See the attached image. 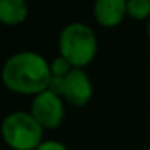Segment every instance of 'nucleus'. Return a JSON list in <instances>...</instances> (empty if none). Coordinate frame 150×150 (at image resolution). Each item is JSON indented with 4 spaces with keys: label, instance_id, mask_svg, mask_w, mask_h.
Here are the masks:
<instances>
[{
    "label": "nucleus",
    "instance_id": "obj_1",
    "mask_svg": "<svg viewBox=\"0 0 150 150\" xmlns=\"http://www.w3.org/2000/svg\"><path fill=\"white\" fill-rule=\"evenodd\" d=\"M0 76L8 91L34 97L49 89L52 79L50 62L37 52L21 50L5 60Z\"/></svg>",
    "mask_w": 150,
    "mask_h": 150
},
{
    "label": "nucleus",
    "instance_id": "obj_2",
    "mask_svg": "<svg viewBox=\"0 0 150 150\" xmlns=\"http://www.w3.org/2000/svg\"><path fill=\"white\" fill-rule=\"evenodd\" d=\"M60 55L73 65V68L84 69L94 62L98 50V39L95 31L84 23L66 24L58 37Z\"/></svg>",
    "mask_w": 150,
    "mask_h": 150
},
{
    "label": "nucleus",
    "instance_id": "obj_3",
    "mask_svg": "<svg viewBox=\"0 0 150 150\" xmlns=\"http://www.w3.org/2000/svg\"><path fill=\"white\" fill-rule=\"evenodd\" d=\"M0 136L11 150H36L44 140V127L29 111H11L2 120Z\"/></svg>",
    "mask_w": 150,
    "mask_h": 150
},
{
    "label": "nucleus",
    "instance_id": "obj_4",
    "mask_svg": "<svg viewBox=\"0 0 150 150\" xmlns=\"http://www.w3.org/2000/svg\"><path fill=\"white\" fill-rule=\"evenodd\" d=\"M29 113L44 129H57L65 120V100L47 89L33 97Z\"/></svg>",
    "mask_w": 150,
    "mask_h": 150
},
{
    "label": "nucleus",
    "instance_id": "obj_5",
    "mask_svg": "<svg viewBox=\"0 0 150 150\" xmlns=\"http://www.w3.org/2000/svg\"><path fill=\"white\" fill-rule=\"evenodd\" d=\"M94 95V86L89 74L81 68H73L65 78L62 79L60 97L66 103L76 108L86 107Z\"/></svg>",
    "mask_w": 150,
    "mask_h": 150
},
{
    "label": "nucleus",
    "instance_id": "obj_6",
    "mask_svg": "<svg viewBox=\"0 0 150 150\" xmlns=\"http://www.w3.org/2000/svg\"><path fill=\"white\" fill-rule=\"evenodd\" d=\"M127 0H94L92 13L100 26L115 28L123 23L124 16H127L126 10Z\"/></svg>",
    "mask_w": 150,
    "mask_h": 150
},
{
    "label": "nucleus",
    "instance_id": "obj_7",
    "mask_svg": "<svg viewBox=\"0 0 150 150\" xmlns=\"http://www.w3.org/2000/svg\"><path fill=\"white\" fill-rule=\"evenodd\" d=\"M29 15L26 0H0V23L5 26H18Z\"/></svg>",
    "mask_w": 150,
    "mask_h": 150
},
{
    "label": "nucleus",
    "instance_id": "obj_8",
    "mask_svg": "<svg viewBox=\"0 0 150 150\" xmlns=\"http://www.w3.org/2000/svg\"><path fill=\"white\" fill-rule=\"evenodd\" d=\"M127 16L137 21L150 20V0H127Z\"/></svg>",
    "mask_w": 150,
    "mask_h": 150
},
{
    "label": "nucleus",
    "instance_id": "obj_9",
    "mask_svg": "<svg viewBox=\"0 0 150 150\" xmlns=\"http://www.w3.org/2000/svg\"><path fill=\"white\" fill-rule=\"evenodd\" d=\"M71 69H73V65L66 58H63L62 55L57 57V58H53L52 62H50V73H52V78L63 79Z\"/></svg>",
    "mask_w": 150,
    "mask_h": 150
},
{
    "label": "nucleus",
    "instance_id": "obj_10",
    "mask_svg": "<svg viewBox=\"0 0 150 150\" xmlns=\"http://www.w3.org/2000/svg\"><path fill=\"white\" fill-rule=\"evenodd\" d=\"M36 150H69V149L63 142H60V140L49 139V140H42V144Z\"/></svg>",
    "mask_w": 150,
    "mask_h": 150
},
{
    "label": "nucleus",
    "instance_id": "obj_11",
    "mask_svg": "<svg viewBox=\"0 0 150 150\" xmlns=\"http://www.w3.org/2000/svg\"><path fill=\"white\" fill-rule=\"evenodd\" d=\"M147 36L150 37V20H149V23H147Z\"/></svg>",
    "mask_w": 150,
    "mask_h": 150
},
{
    "label": "nucleus",
    "instance_id": "obj_12",
    "mask_svg": "<svg viewBox=\"0 0 150 150\" xmlns=\"http://www.w3.org/2000/svg\"><path fill=\"white\" fill-rule=\"evenodd\" d=\"M145 150H150V145H149V147H147V149H145Z\"/></svg>",
    "mask_w": 150,
    "mask_h": 150
}]
</instances>
